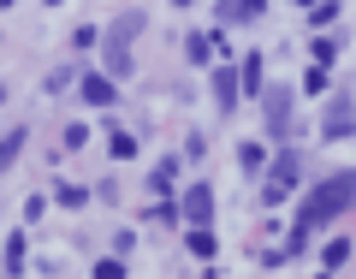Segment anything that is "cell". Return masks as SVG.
Returning <instances> with one entry per match:
<instances>
[{"label":"cell","mask_w":356,"mask_h":279,"mask_svg":"<svg viewBox=\"0 0 356 279\" xmlns=\"http://www.w3.org/2000/svg\"><path fill=\"white\" fill-rule=\"evenodd\" d=\"M356 202V173H332V178H321L315 191H309V202H303V214H297V232H291V250H303V238L315 226H327L332 214H344V208Z\"/></svg>","instance_id":"obj_1"},{"label":"cell","mask_w":356,"mask_h":279,"mask_svg":"<svg viewBox=\"0 0 356 279\" xmlns=\"http://www.w3.org/2000/svg\"><path fill=\"white\" fill-rule=\"evenodd\" d=\"M267 102H261V113H267V131H273V143H291V131H297V107H291V89H261Z\"/></svg>","instance_id":"obj_2"},{"label":"cell","mask_w":356,"mask_h":279,"mask_svg":"<svg viewBox=\"0 0 356 279\" xmlns=\"http://www.w3.org/2000/svg\"><path fill=\"white\" fill-rule=\"evenodd\" d=\"M297 178H303V154H297V149H285L280 161H273V173H267L261 196H267V202H285V196L297 191Z\"/></svg>","instance_id":"obj_3"},{"label":"cell","mask_w":356,"mask_h":279,"mask_svg":"<svg viewBox=\"0 0 356 279\" xmlns=\"http://www.w3.org/2000/svg\"><path fill=\"white\" fill-rule=\"evenodd\" d=\"M77 95H83L89 107H113L119 95H113V77H102V72H89L83 83H77Z\"/></svg>","instance_id":"obj_4"},{"label":"cell","mask_w":356,"mask_h":279,"mask_svg":"<svg viewBox=\"0 0 356 279\" xmlns=\"http://www.w3.org/2000/svg\"><path fill=\"white\" fill-rule=\"evenodd\" d=\"M356 125V113H350V102L344 95H332V107H327V119H321V137H344V131Z\"/></svg>","instance_id":"obj_5"},{"label":"cell","mask_w":356,"mask_h":279,"mask_svg":"<svg viewBox=\"0 0 356 279\" xmlns=\"http://www.w3.org/2000/svg\"><path fill=\"white\" fill-rule=\"evenodd\" d=\"M208 214H214V191H208V184L184 191V220H191V226H208Z\"/></svg>","instance_id":"obj_6"},{"label":"cell","mask_w":356,"mask_h":279,"mask_svg":"<svg viewBox=\"0 0 356 279\" xmlns=\"http://www.w3.org/2000/svg\"><path fill=\"white\" fill-rule=\"evenodd\" d=\"M137 30H143V13H125L113 30H107V48H131V42H137Z\"/></svg>","instance_id":"obj_7"},{"label":"cell","mask_w":356,"mask_h":279,"mask_svg":"<svg viewBox=\"0 0 356 279\" xmlns=\"http://www.w3.org/2000/svg\"><path fill=\"white\" fill-rule=\"evenodd\" d=\"M214 102H220V107H232V102H238V77H232L226 65L214 72Z\"/></svg>","instance_id":"obj_8"},{"label":"cell","mask_w":356,"mask_h":279,"mask_svg":"<svg viewBox=\"0 0 356 279\" xmlns=\"http://www.w3.org/2000/svg\"><path fill=\"white\" fill-rule=\"evenodd\" d=\"M184 244H191V255H202V262H208V255L220 250V244H214V232H208V226H191V238H184Z\"/></svg>","instance_id":"obj_9"},{"label":"cell","mask_w":356,"mask_h":279,"mask_svg":"<svg viewBox=\"0 0 356 279\" xmlns=\"http://www.w3.org/2000/svg\"><path fill=\"white\" fill-rule=\"evenodd\" d=\"M243 89H250V95H261V54H250V60H243V77H238Z\"/></svg>","instance_id":"obj_10"},{"label":"cell","mask_w":356,"mask_h":279,"mask_svg":"<svg viewBox=\"0 0 356 279\" xmlns=\"http://www.w3.org/2000/svg\"><path fill=\"white\" fill-rule=\"evenodd\" d=\"M107 149H113V161H131V154H137V137H131V131H113Z\"/></svg>","instance_id":"obj_11"},{"label":"cell","mask_w":356,"mask_h":279,"mask_svg":"<svg viewBox=\"0 0 356 279\" xmlns=\"http://www.w3.org/2000/svg\"><path fill=\"white\" fill-rule=\"evenodd\" d=\"M184 48H191V60H196V65H208V60H214V48H220V42H214V36H191Z\"/></svg>","instance_id":"obj_12"},{"label":"cell","mask_w":356,"mask_h":279,"mask_svg":"<svg viewBox=\"0 0 356 279\" xmlns=\"http://www.w3.org/2000/svg\"><path fill=\"white\" fill-rule=\"evenodd\" d=\"M238 161H243V173H261V161H267V154H261V143H243V149H238Z\"/></svg>","instance_id":"obj_13"},{"label":"cell","mask_w":356,"mask_h":279,"mask_svg":"<svg viewBox=\"0 0 356 279\" xmlns=\"http://www.w3.org/2000/svg\"><path fill=\"white\" fill-rule=\"evenodd\" d=\"M18 149H24V131H13V137L0 143V166H13V161H18Z\"/></svg>","instance_id":"obj_14"},{"label":"cell","mask_w":356,"mask_h":279,"mask_svg":"<svg viewBox=\"0 0 356 279\" xmlns=\"http://www.w3.org/2000/svg\"><path fill=\"white\" fill-rule=\"evenodd\" d=\"M60 202H65V208H83L89 191H83V184H60Z\"/></svg>","instance_id":"obj_15"},{"label":"cell","mask_w":356,"mask_h":279,"mask_svg":"<svg viewBox=\"0 0 356 279\" xmlns=\"http://www.w3.org/2000/svg\"><path fill=\"white\" fill-rule=\"evenodd\" d=\"M303 89H309V95H327V65H315V72L303 77Z\"/></svg>","instance_id":"obj_16"},{"label":"cell","mask_w":356,"mask_h":279,"mask_svg":"<svg viewBox=\"0 0 356 279\" xmlns=\"http://www.w3.org/2000/svg\"><path fill=\"white\" fill-rule=\"evenodd\" d=\"M172 178H178V161H161V166H154V191H166Z\"/></svg>","instance_id":"obj_17"},{"label":"cell","mask_w":356,"mask_h":279,"mask_svg":"<svg viewBox=\"0 0 356 279\" xmlns=\"http://www.w3.org/2000/svg\"><path fill=\"white\" fill-rule=\"evenodd\" d=\"M6 267H13V273L24 267V238H6Z\"/></svg>","instance_id":"obj_18"},{"label":"cell","mask_w":356,"mask_h":279,"mask_svg":"<svg viewBox=\"0 0 356 279\" xmlns=\"http://www.w3.org/2000/svg\"><path fill=\"white\" fill-rule=\"evenodd\" d=\"M332 54H339V42H327V36H321V42H315V65H332Z\"/></svg>","instance_id":"obj_19"},{"label":"cell","mask_w":356,"mask_h":279,"mask_svg":"<svg viewBox=\"0 0 356 279\" xmlns=\"http://www.w3.org/2000/svg\"><path fill=\"white\" fill-rule=\"evenodd\" d=\"M232 18H261V0H238V6H232Z\"/></svg>","instance_id":"obj_20"},{"label":"cell","mask_w":356,"mask_h":279,"mask_svg":"<svg viewBox=\"0 0 356 279\" xmlns=\"http://www.w3.org/2000/svg\"><path fill=\"white\" fill-rule=\"evenodd\" d=\"M95 279H125V267H119V262H102V267H95Z\"/></svg>","instance_id":"obj_21"},{"label":"cell","mask_w":356,"mask_h":279,"mask_svg":"<svg viewBox=\"0 0 356 279\" xmlns=\"http://www.w3.org/2000/svg\"><path fill=\"white\" fill-rule=\"evenodd\" d=\"M178 6H191V0H178Z\"/></svg>","instance_id":"obj_22"},{"label":"cell","mask_w":356,"mask_h":279,"mask_svg":"<svg viewBox=\"0 0 356 279\" xmlns=\"http://www.w3.org/2000/svg\"><path fill=\"white\" fill-rule=\"evenodd\" d=\"M0 6H13V0H0Z\"/></svg>","instance_id":"obj_23"}]
</instances>
